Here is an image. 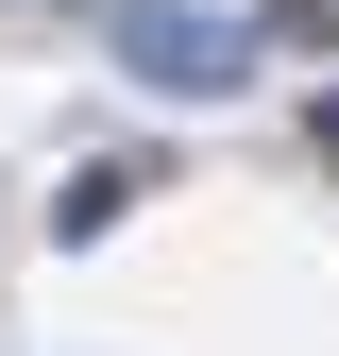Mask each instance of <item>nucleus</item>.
<instances>
[{
    "label": "nucleus",
    "mask_w": 339,
    "mask_h": 356,
    "mask_svg": "<svg viewBox=\"0 0 339 356\" xmlns=\"http://www.w3.org/2000/svg\"><path fill=\"white\" fill-rule=\"evenodd\" d=\"M136 187H153V153H119V170H68V187H51V238H102Z\"/></svg>",
    "instance_id": "obj_2"
},
{
    "label": "nucleus",
    "mask_w": 339,
    "mask_h": 356,
    "mask_svg": "<svg viewBox=\"0 0 339 356\" xmlns=\"http://www.w3.org/2000/svg\"><path fill=\"white\" fill-rule=\"evenodd\" d=\"M254 51H339V0H254Z\"/></svg>",
    "instance_id": "obj_3"
},
{
    "label": "nucleus",
    "mask_w": 339,
    "mask_h": 356,
    "mask_svg": "<svg viewBox=\"0 0 339 356\" xmlns=\"http://www.w3.org/2000/svg\"><path fill=\"white\" fill-rule=\"evenodd\" d=\"M119 68H136V85H170V102H221V85H254V17L136 0V17H119Z\"/></svg>",
    "instance_id": "obj_1"
},
{
    "label": "nucleus",
    "mask_w": 339,
    "mask_h": 356,
    "mask_svg": "<svg viewBox=\"0 0 339 356\" xmlns=\"http://www.w3.org/2000/svg\"><path fill=\"white\" fill-rule=\"evenodd\" d=\"M306 153H322V170H339V85H322V102H306Z\"/></svg>",
    "instance_id": "obj_4"
}]
</instances>
